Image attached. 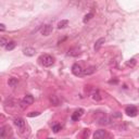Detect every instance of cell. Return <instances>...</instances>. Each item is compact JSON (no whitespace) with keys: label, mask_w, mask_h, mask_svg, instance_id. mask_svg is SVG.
<instances>
[{"label":"cell","mask_w":139,"mask_h":139,"mask_svg":"<svg viewBox=\"0 0 139 139\" xmlns=\"http://www.w3.org/2000/svg\"><path fill=\"white\" fill-rule=\"evenodd\" d=\"M14 125L20 130H23L24 128H25V121H24L22 117H16V118H14Z\"/></svg>","instance_id":"6"},{"label":"cell","mask_w":139,"mask_h":139,"mask_svg":"<svg viewBox=\"0 0 139 139\" xmlns=\"http://www.w3.org/2000/svg\"><path fill=\"white\" fill-rule=\"evenodd\" d=\"M80 53H81V50L78 48H72V49L69 50V56L71 57H77Z\"/></svg>","instance_id":"12"},{"label":"cell","mask_w":139,"mask_h":139,"mask_svg":"<svg viewBox=\"0 0 139 139\" xmlns=\"http://www.w3.org/2000/svg\"><path fill=\"white\" fill-rule=\"evenodd\" d=\"M33 102H34V97L32 95H26L22 99V101H21V108L22 109H25L26 107L33 104Z\"/></svg>","instance_id":"2"},{"label":"cell","mask_w":139,"mask_h":139,"mask_svg":"<svg viewBox=\"0 0 139 139\" xmlns=\"http://www.w3.org/2000/svg\"><path fill=\"white\" fill-rule=\"evenodd\" d=\"M53 31V27L51 24H46V25L43 26V28H41V34H43L44 36H49Z\"/></svg>","instance_id":"5"},{"label":"cell","mask_w":139,"mask_h":139,"mask_svg":"<svg viewBox=\"0 0 139 139\" xmlns=\"http://www.w3.org/2000/svg\"><path fill=\"white\" fill-rule=\"evenodd\" d=\"M68 24H69V21H68V20H62L61 22L58 23V28H59V29L65 28L66 26H68Z\"/></svg>","instance_id":"13"},{"label":"cell","mask_w":139,"mask_h":139,"mask_svg":"<svg viewBox=\"0 0 139 139\" xmlns=\"http://www.w3.org/2000/svg\"><path fill=\"white\" fill-rule=\"evenodd\" d=\"M14 48H15V43L14 41H9V43L7 44V46H5V50L11 51V50H13Z\"/></svg>","instance_id":"14"},{"label":"cell","mask_w":139,"mask_h":139,"mask_svg":"<svg viewBox=\"0 0 139 139\" xmlns=\"http://www.w3.org/2000/svg\"><path fill=\"white\" fill-rule=\"evenodd\" d=\"M17 84H19V80H17V78H15V77H11V78H9L8 85H9L10 87L14 88V87L17 86Z\"/></svg>","instance_id":"10"},{"label":"cell","mask_w":139,"mask_h":139,"mask_svg":"<svg viewBox=\"0 0 139 139\" xmlns=\"http://www.w3.org/2000/svg\"><path fill=\"white\" fill-rule=\"evenodd\" d=\"M23 53L25 54V56H27V57H33V56H35L36 50L32 47H26V48H24L23 49Z\"/></svg>","instance_id":"9"},{"label":"cell","mask_w":139,"mask_h":139,"mask_svg":"<svg viewBox=\"0 0 139 139\" xmlns=\"http://www.w3.org/2000/svg\"><path fill=\"white\" fill-rule=\"evenodd\" d=\"M83 114H84V110H83V109H78V110H76L73 114H72L71 118H72V121H74V122H77V121L82 117Z\"/></svg>","instance_id":"7"},{"label":"cell","mask_w":139,"mask_h":139,"mask_svg":"<svg viewBox=\"0 0 139 139\" xmlns=\"http://www.w3.org/2000/svg\"><path fill=\"white\" fill-rule=\"evenodd\" d=\"M61 128H62V126L60 125V124H54V125L52 126V130H53L54 133L60 131V130H61Z\"/></svg>","instance_id":"16"},{"label":"cell","mask_w":139,"mask_h":139,"mask_svg":"<svg viewBox=\"0 0 139 139\" xmlns=\"http://www.w3.org/2000/svg\"><path fill=\"white\" fill-rule=\"evenodd\" d=\"M72 73L75 76H82L84 74V70L82 69V66L80 64H74L72 66Z\"/></svg>","instance_id":"4"},{"label":"cell","mask_w":139,"mask_h":139,"mask_svg":"<svg viewBox=\"0 0 139 139\" xmlns=\"http://www.w3.org/2000/svg\"><path fill=\"white\" fill-rule=\"evenodd\" d=\"M104 41H105V39L104 38H99L98 40L96 41V44H95V50L96 51H98L100 48H101V46L104 44Z\"/></svg>","instance_id":"11"},{"label":"cell","mask_w":139,"mask_h":139,"mask_svg":"<svg viewBox=\"0 0 139 139\" xmlns=\"http://www.w3.org/2000/svg\"><path fill=\"white\" fill-rule=\"evenodd\" d=\"M125 113L127 114L128 116L134 117V116L137 115L138 110H137V108H136V107H134V105H129V107H126V109H125Z\"/></svg>","instance_id":"3"},{"label":"cell","mask_w":139,"mask_h":139,"mask_svg":"<svg viewBox=\"0 0 139 139\" xmlns=\"http://www.w3.org/2000/svg\"><path fill=\"white\" fill-rule=\"evenodd\" d=\"M92 16H94V13H88V14H86L85 17H84V23H87Z\"/></svg>","instance_id":"19"},{"label":"cell","mask_w":139,"mask_h":139,"mask_svg":"<svg viewBox=\"0 0 139 139\" xmlns=\"http://www.w3.org/2000/svg\"><path fill=\"white\" fill-rule=\"evenodd\" d=\"M107 136V131L104 129H98L94 134V139H104Z\"/></svg>","instance_id":"8"},{"label":"cell","mask_w":139,"mask_h":139,"mask_svg":"<svg viewBox=\"0 0 139 139\" xmlns=\"http://www.w3.org/2000/svg\"><path fill=\"white\" fill-rule=\"evenodd\" d=\"M89 129H85L84 130V133H83V139H87L88 138V136H89Z\"/></svg>","instance_id":"21"},{"label":"cell","mask_w":139,"mask_h":139,"mask_svg":"<svg viewBox=\"0 0 139 139\" xmlns=\"http://www.w3.org/2000/svg\"><path fill=\"white\" fill-rule=\"evenodd\" d=\"M39 114H40L39 112H31V113L28 114V116H29V117H34V116H38Z\"/></svg>","instance_id":"22"},{"label":"cell","mask_w":139,"mask_h":139,"mask_svg":"<svg viewBox=\"0 0 139 139\" xmlns=\"http://www.w3.org/2000/svg\"><path fill=\"white\" fill-rule=\"evenodd\" d=\"M13 139H14V138H13Z\"/></svg>","instance_id":"25"},{"label":"cell","mask_w":139,"mask_h":139,"mask_svg":"<svg viewBox=\"0 0 139 139\" xmlns=\"http://www.w3.org/2000/svg\"><path fill=\"white\" fill-rule=\"evenodd\" d=\"M8 43H9V41H7V39H5L4 37L0 38V46H1V47H4L5 48V46H7Z\"/></svg>","instance_id":"18"},{"label":"cell","mask_w":139,"mask_h":139,"mask_svg":"<svg viewBox=\"0 0 139 139\" xmlns=\"http://www.w3.org/2000/svg\"><path fill=\"white\" fill-rule=\"evenodd\" d=\"M95 71H96L95 66H90V68H88V69H86L85 71H84V74L85 75H90V74L95 73Z\"/></svg>","instance_id":"15"},{"label":"cell","mask_w":139,"mask_h":139,"mask_svg":"<svg viewBox=\"0 0 139 139\" xmlns=\"http://www.w3.org/2000/svg\"><path fill=\"white\" fill-rule=\"evenodd\" d=\"M92 98H94V100H96V101H100V100H101V97H100V94H99L98 90H97V91L94 94Z\"/></svg>","instance_id":"17"},{"label":"cell","mask_w":139,"mask_h":139,"mask_svg":"<svg viewBox=\"0 0 139 139\" xmlns=\"http://www.w3.org/2000/svg\"><path fill=\"white\" fill-rule=\"evenodd\" d=\"M39 61L41 62V64H43L44 66H46V68H49V66L53 65L54 59H53L52 56H50V54H44V56H41L39 58Z\"/></svg>","instance_id":"1"},{"label":"cell","mask_w":139,"mask_h":139,"mask_svg":"<svg viewBox=\"0 0 139 139\" xmlns=\"http://www.w3.org/2000/svg\"><path fill=\"white\" fill-rule=\"evenodd\" d=\"M47 139H54V138H47Z\"/></svg>","instance_id":"24"},{"label":"cell","mask_w":139,"mask_h":139,"mask_svg":"<svg viewBox=\"0 0 139 139\" xmlns=\"http://www.w3.org/2000/svg\"><path fill=\"white\" fill-rule=\"evenodd\" d=\"M4 29H5V25H4V24H0V31H1V32H3L4 31Z\"/></svg>","instance_id":"23"},{"label":"cell","mask_w":139,"mask_h":139,"mask_svg":"<svg viewBox=\"0 0 139 139\" xmlns=\"http://www.w3.org/2000/svg\"><path fill=\"white\" fill-rule=\"evenodd\" d=\"M126 64H127V66H130V68H133V66H135V64H136V60L135 59H130Z\"/></svg>","instance_id":"20"}]
</instances>
